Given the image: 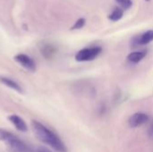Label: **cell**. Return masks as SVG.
I'll return each mask as SVG.
<instances>
[{
	"instance_id": "obj_1",
	"label": "cell",
	"mask_w": 153,
	"mask_h": 152,
	"mask_svg": "<svg viewBox=\"0 0 153 152\" xmlns=\"http://www.w3.org/2000/svg\"><path fill=\"white\" fill-rule=\"evenodd\" d=\"M31 128L35 136L43 143L56 151L67 152V148L62 139L55 132L48 128L45 125L37 120H32Z\"/></svg>"
},
{
	"instance_id": "obj_2",
	"label": "cell",
	"mask_w": 153,
	"mask_h": 152,
	"mask_svg": "<svg viewBox=\"0 0 153 152\" xmlns=\"http://www.w3.org/2000/svg\"><path fill=\"white\" fill-rule=\"evenodd\" d=\"M0 142L5 145L9 152H33L22 140L5 129L0 128Z\"/></svg>"
},
{
	"instance_id": "obj_3",
	"label": "cell",
	"mask_w": 153,
	"mask_h": 152,
	"mask_svg": "<svg viewBox=\"0 0 153 152\" xmlns=\"http://www.w3.org/2000/svg\"><path fill=\"white\" fill-rule=\"evenodd\" d=\"M102 52L100 47H90L79 50L75 55V60L78 62H89L96 59Z\"/></svg>"
},
{
	"instance_id": "obj_4",
	"label": "cell",
	"mask_w": 153,
	"mask_h": 152,
	"mask_svg": "<svg viewBox=\"0 0 153 152\" xmlns=\"http://www.w3.org/2000/svg\"><path fill=\"white\" fill-rule=\"evenodd\" d=\"M14 60L21 65L23 68H25L28 71L34 72L36 71V63L34 60L25 54H18L14 56Z\"/></svg>"
},
{
	"instance_id": "obj_5",
	"label": "cell",
	"mask_w": 153,
	"mask_h": 152,
	"mask_svg": "<svg viewBox=\"0 0 153 152\" xmlns=\"http://www.w3.org/2000/svg\"><path fill=\"white\" fill-rule=\"evenodd\" d=\"M149 120V116L145 113L138 112L131 116L128 119V125L132 128H136L139 127L145 123H147Z\"/></svg>"
},
{
	"instance_id": "obj_6",
	"label": "cell",
	"mask_w": 153,
	"mask_h": 152,
	"mask_svg": "<svg viewBox=\"0 0 153 152\" xmlns=\"http://www.w3.org/2000/svg\"><path fill=\"white\" fill-rule=\"evenodd\" d=\"M152 41H153V30H147L146 32L134 38L132 44L134 47H141V46L148 45Z\"/></svg>"
},
{
	"instance_id": "obj_7",
	"label": "cell",
	"mask_w": 153,
	"mask_h": 152,
	"mask_svg": "<svg viewBox=\"0 0 153 152\" xmlns=\"http://www.w3.org/2000/svg\"><path fill=\"white\" fill-rule=\"evenodd\" d=\"M8 120L15 127V129L18 130L19 132L26 133L28 131V125H27V124L19 116H17V115H10L8 116Z\"/></svg>"
},
{
	"instance_id": "obj_8",
	"label": "cell",
	"mask_w": 153,
	"mask_h": 152,
	"mask_svg": "<svg viewBox=\"0 0 153 152\" xmlns=\"http://www.w3.org/2000/svg\"><path fill=\"white\" fill-rule=\"evenodd\" d=\"M0 82L4 85H5L6 87L19 92V93H22L23 90H22V88L21 87V85H19L14 80L11 79V78H8V77H5V76H0Z\"/></svg>"
},
{
	"instance_id": "obj_9",
	"label": "cell",
	"mask_w": 153,
	"mask_h": 152,
	"mask_svg": "<svg viewBox=\"0 0 153 152\" xmlns=\"http://www.w3.org/2000/svg\"><path fill=\"white\" fill-rule=\"evenodd\" d=\"M56 51H57L56 47L54 45L50 44V43L43 44V45L41 46V48H40L41 54H42L47 59L52 58V57L56 55Z\"/></svg>"
},
{
	"instance_id": "obj_10",
	"label": "cell",
	"mask_w": 153,
	"mask_h": 152,
	"mask_svg": "<svg viewBox=\"0 0 153 152\" xmlns=\"http://www.w3.org/2000/svg\"><path fill=\"white\" fill-rule=\"evenodd\" d=\"M147 56L146 50H140V51H134L130 53L127 56V60L132 64H138L141 62L145 56Z\"/></svg>"
},
{
	"instance_id": "obj_11",
	"label": "cell",
	"mask_w": 153,
	"mask_h": 152,
	"mask_svg": "<svg viewBox=\"0 0 153 152\" xmlns=\"http://www.w3.org/2000/svg\"><path fill=\"white\" fill-rule=\"evenodd\" d=\"M124 16V10L120 7H116L108 16L111 22H118Z\"/></svg>"
},
{
	"instance_id": "obj_12",
	"label": "cell",
	"mask_w": 153,
	"mask_h": 152,
	"mask_svg": "<svg viewBox=\"0 0 153 152\" xmlns=\"http://www.w3.org/2000/svg\"><path fill=\"white\" fill-rule=\"evenodd\" d=\"M116 2L120 5L123 10H129L133 5L132 0H116Z\"/></svg>"
},
{
	"instance_id": "obj_13",
	"label": "cell",
	"mask_w": 153,
	"mask_h": 152,
	"mask_svg": "<svg viewBox=\"0 0 153 152\" xmlns=\"http://www.w3.org/2000/svg\"><path fill=\"white\" fill-rule=\"evenodd\" d=\"M85 23H86V20L84 18H80V19H78L74 22V24L72 26L71 30H80V29H82V28L84 27Z\"/></svg>"
},
{
	"instance_id": "obj_14",
	"label": "cell",
	"mask_w": 153,
	"mask_h": 152,
	"mask_svg": "<svg viewBox=\"0 0 153 152\" xmlns=\"http://www.w3.org/2000/svg\"><path fill=\"white\" fill-rule=\"evenodd\" d=\"M36 152H52L50 150H48V149H47V148H45V147H39L38 150H37V151Z\"/></svg>"
},
{
	"instance_id": "obj_15",
	"label": "cell",
	"mask_w": 153,
	"mask_h": 152,
	"mask_svg": "<svg viewBox=\"0 0 153 152\" xmlns=\"http://www.w3.org/2000/svg\"><path fill=\"white\" fill-rule=\"evenodd\" d=\"M145 1H146V2H150L151 0H145Z\"/></svg>"
}]
</instances>
